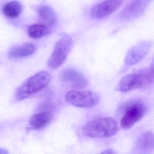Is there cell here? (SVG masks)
Listing matches in <instances>:
<instances>
[{
    "instance_id": "obj_15",
    "label": "cell",
    "mask_w": 154,
    "mask_h": 154,
    "mask_svg": "<svg viewBox=\"0 0 154 154\" xmlns=\"http://www.w3.org/2000/svg\"><path fill=\"white\" fill-rule=\"evenodd\" d=\"M22 11L21 4L17 1H13L5 4L2 8V12L7 17L14 19L18 17Z\"/></svg>"
},
{
    "instance_id": "obj_5",
    "label": "cell",
    "mask_w": 154,
    "mask_h": 154,
    "mask_svg": "<svg viewBox=\"0 0 154 154\" xmlns=\"http://www.w3.org/2000/svg\"><path fill=\"white\" fill-rule=\"evenodd\" d=\"M72 46V39L69 36H64L59 39L56 43L48 61V67L55 70L63 65L66 61Z\"/></svg>"
},
{
    "instance_id": "obj_9",
    "label": "cell",
    "mask_w": 154,
    "mask_h": 154,
    "mask_svg": "<svg viewBox=\"0 0 154 154\" xmlns=\"http://www.w3.org/2000/svg\"><path fill=\"white\" fill-rule=\"evenodd\" d=\"M61 79L64 82L73 88L81 89L87 85L85 76L74 68H67L62 71Z\"/></svg>"
},
{
    "instance_id": "obj_13",
    "label": "cell",
    "mask_w": 154,
    "mask_h": 154,
    "mask_svg": "<svg viewBox=\"0 0 154 154\" xmlns=\"http://www.w3.org/2000/svg\"><path fill=\"white\" fill-rule=\"evenodd\" d=\"M53 117L52 112H40L31 117L29 120V124L33 129H42L50 123Z\"/></svg>"
},
{
    "instance_id": "obj_16",
    "label": "cell",
    "mask_w": 154,
    "mask_h": 154,
    "mask_svg": "<svg viewBox=\"0 0 154 154\" xmlns=\"http://www.w3.org/2000/svg\"><path fill=\"white\" fill-rule=\"evenodd\" d=\"M154 134L148 131L141 134L137 140L138 146L145 151H149L154 148Z\"/></svg>"
},
{
    "instance_id": "obj_7",
    "label": "cell",
    "mask_w": 154,
    "mask_h": 154,
    "mask_svg": "<svg viewBox=\"0 0 154 154\" xmlns=\"http://www.w3.org/2000/svg\"><path fill=\"white\" fill-rule=\"evenodd\" d=\"M124 0H104L94 6L90 15L92 19L104 18L115 12L124 2Z\"/></svg>"
},
{
    "instance_id": "obj_11",
    "label": "cell",
    "mask_w": 154,
    "mask_h": 154,
    "mask_svg": "<svg viewBox=\"0 0 154 154\" xmlns=\"http://www.w3.org/2000/svg\"><path fill=\"white\" fill-rule=\"evenodd\" d=\"M41 24L53 30L57 24V17L53 9L47 6H41L38 10Z\"/></svg>"
},
{
    "instance_id": "obj_4",
    "label": "cell",
    "mask_w": 154,
    "mask_h": 154,
    "mask_svg": "<svg viewBox=\"0 0 154 154\" xmlns=\"http://www.w3.org/2000/svg\"><path fill=\"white\" fill-rule=\"evenodd\" d=\"M146 112V105L143 102L139 100L130 102L124 107L121 126L124 129L130 128L144 117Z\"/></svg>"
},
{
    "instance_id": "obj_1",
    "label": "cell",
    "mask_w": 154,
    "mask_h": 154,
    "mask_svg": "<svg viewBox=\"0 0 154 154\" xmlns=\"http://www.w3.org/2000/svg\"><path fill=\"white\" fill-rule=\"evenodd\" d=\"M119 124L110 117L97 118L88 122L82 128L84 135L91 138L109 137L118 133Z\"/></svg>"
},
{
    "instance_id": "obj_10",
    "label": "cell",
    "mask_w": 154,
    "mask_h": 154,
    "mask_svg": "<svg viewBox=\"0 0 154 154\" xmlns=\"http://www.w3.org/2000/svg\"><path fill=\"white\" fill-rule=\"evenodd\" d=\"M150 0H131L121 13L122 19L135 18L139 17L146 8Z\"/></svg>"
},
{
    "instance_id": "obj_12",
    "label": "cell",
    "mask_w": 154,
    "mask_h": 154,
    "mask_svg": "<svg viewBox=\"0 0 154 154\" xmlns=\"http://www.w3.org/2000/svg\"><path fill=\"white\" fill-rule=\"evenodd\" d=\"M36 48L35 45L29 42L12 48L8 53L10 58H21L32 55L35 52Z\"/></svg>"
},
{
    "instance_id": "obj_6",
    "label": "cell",
    "mask_w": 154,
    "mask_h": 154,
    "mask_svg": "<svg viewBox=\"0 0 154 154\" xmlns=\"http://www.w3.org/2000/svg\"><path fill=\"white\" fill-rule=\"evenodd\" d=\"M66 100L71 105L81 108L94 107L100 101L99 94L89 91L72 90L66 93Z\"/></svg>"
},
{
    "instance_id": "obj_8",
    "label": "cell",
    "mask_w": 154,
    "mask_h": 154,
    "mask_svg": "<svg viewBox=\"0 0 154 154\" xmlns=\"http://www.w3.org/2000/svg\"><path fill=\"white\" fill-rule=\"evenodd\" d=\"M151 46V42L146 41L140 42L131 48L125 57L126 64L132 66L140 62L148 54Z\"/></svg>"
},
{
    "instance_id": "obj_17",
    "label": "cell",
    "mask_w": 154,
    "mask_h": 154,
    "mask_svg": "<svg viewBox=\"0 0 154 154\" xmlns=\"http://www.w3.org/2000/svg\"><path fill=\"white\" fill-rule=\"evenodd\" d=\"M54 109V106L52 103L48 102H41L38 107V111L40 112H52Z\"/></svg>"
},
{
    "instance_id": "obj_2",
    "label": "cell",
    "mask_w": 154,
    "mask_h": 154,
    "mask_svg": "<svg viewBox=\"0 0 154 154\" xmlns=\"http://www.w3.org/2000/svg\"><path fill=\"white\" fill-rule=\"evenodd\" d=\"M50 74L41 71L29 78L16 92V100H23L45 89L51 81Z\"/></svg>"
},
{
    "instance_id": "obj_18",
    "label": "cell",
    "mask_w": 154,
    "mask_h": 154,
    "mask_svg": "<svg viewBox=\"0 0 154 154\" xmlns=\"http://www.w3.org/2000/svg\"><path fill=\"white\" fill-rule=\"evenodd\" d=\"M101 154H114V152L112 149L108 148L101 152Z\"/></svg>"
},
{
    "instance_id": "obj_14",
    "label": "cell",
    "mask_w": 154,
    "mask_h": 154,
    "mask_svg": "<svg viewBox=\"0 0 154 154\" xmlns=\"http://www.w3.org/2000/svg\"><path fill=\"white\" fill-rule=\"evenodd\" d=\"M52 29L42 24L31 25L28 29L29 36L33 39H39L52 32Z\"/></svg>"
},
{
    "instance_id": "obj_3",
    "label": "cell",
    "mask_w": 154,
    "mask_h": 154,
    "mask_svg": "<svg viewBox=\"0 0 154 154\" xmlns=\"http://www.w3.org/2000/svg\"><path fill=\"white\" fill-rule=\"evenodd\" d=\"M154 81L153 65L149 68L140 70L122 77L119 84V90L122 92H127L138 89L146 84H151Z\"/></svg>"
},
{
    "instance_id": "obj_19",
    "label": "cell",
    "mask_w": 154,
    "mask_h": 154,
    "mask_svg": "<svg viewBox=\"0 0 154 154\" xmlns=\"http://www.w3.org/2000/svg\"><path fill=\"white\" fill-rule=\"evenodd\" d=\"M8 151L3 148H0V154H8Z\"/></svg>"
}]
</instances>
